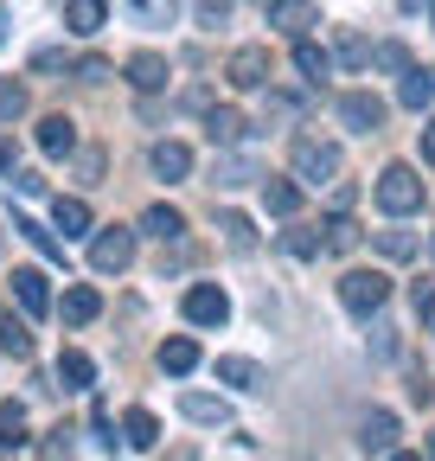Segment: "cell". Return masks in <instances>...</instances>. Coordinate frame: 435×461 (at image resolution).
<instances>
[{"mask_svg":"<svg viewBox=\"0 0 435 461\" xmlns=\"http://www.w3.org/2000/svg\"><path fill=\"white\" fill-rule=\"evenodd\" d=\"M13 230H20V238H26V244H32V250H45V257H51V263H65V244H58V238H51V230H45V224H32V218H20V224H13Z\"/></svg>","mask_w":435,"mask_h":461,"instance_id":"1f68e13d","label":"cell"},{"mask_svg":"<svg viewBox=\"0 0 435 461\" xmlns=\"http://www.w3.org/2000/svg\"><path fill=\"white\" fill-rule=\"evenodd\" d=\"M422 160L435 167V115H429V122H422Z\"/></svg>","mask_w":435,"mask_h":461,"instance_id":"7bdbcfd3","label":"cell"},{"mask_svg":"<svg viewBox=\"0 0 435 461\" xmlns=\"http://www.w3.org/2000/svg\"><path fill=\"white\" fill-rule=\"evenodd\" d=\"M371 65H377V71H410V51L391 39V45H377V51H371Z\"/></svg>","mask_w":435,"mask_h":461,"instance_id":"74e56055","label":"cell"},{"mask_svg":"<svg viewBox=\"0 0 435 461\" xmlns=\"http://www.w3.org/2000/svg\"><path fill=\"white\" fill-rule=\"evenodd\" d=\"M391 461H422V455H397V448H391Z\"/></svg>","mask_w":435,"mask_h":461,"instance_id":"bcb514c9","label":"cell"},{"mask_svg":"<svg viewBox=\"0 0 435 461\" xmlns=\"http://www.w3.org/2000/svg\"><path fill=\"white\" fill-rule=\"evenodd\" d=\"M13 302L39 321V314H51V288H45V276L39 269H13Z\"/></svg>","mask_w":435,"mask_h":461,"instance_id":"8fae6325","label":"cell"},{"mask_svg":"<svg viewBox=\"0 0 435 461\" xmlns=\"http://www.w3.org/2000/svg\"><path fill=\"white\" fill-rule=\"evenodd\" d=\"M333 58H340V65H371V45H365L359 32H340V51H333Z\"/></svg>","mask_w":435,"mask_h":461,"instance_id":"8d00e7d4","label":"cell"},{"mask_svg":"<svg viewBox=\"0 0 435 461\" xmlns=\"http://www.w3.org/2000/svg\"><path fill=\"white\" fill-rule=\"evenodd\" d=\"M377 205H385L391 218H410L416 205H422V180H416V167H385V173H377Z\"/></svg>","mask_w":435,"mask_h":461,"instance_id":"3957f363","label":"cell"},{"mask_svg":"<svg viewBox=\"0 0 435 461\" xmlns=\"http://www.w3.org/2000/svg\"><path fill=\"white\" fill-rule=\"evenodd\" d=\"M397 103H404V109H429V103H435V71H429V65H410L404 84H397Z\"/></svg>","mask_w":435,"mask_h":461,"instance_id":"2e32d148","label":"cell"},{"mask_svg":"<svg viewBox=\"0 0 435 461\" xmlns=\"http://www.w3.org/2000/svg\"><path fill=\"white\" fill-rule=\"evenodd\" d=\"M58 308H65V321H71V327H90V321L102 314V295H96L90 282H77V288H65V302H58Z\"/></svg>","mask_w":435,"mask_h":461,"instance_id":"d6986e66","label":"cell"},{"mask_svg":"<svg viewBox=\"0 0 435 461\" xmlns=\"http://www.w3.org/2000/svg\"><path fill=\"white\" fill-rule=\"evenodd\" d=\"M218 230H225V244L244 257V250H256V230H250V218L244 212H225V218H218Z\"/></svg>","mask_w":435,"mask_h":461,"instance_id":"4dcf8cb0","label":"cell"},{"mask_svg":"<svg viewBox=\"0 0 435 461\" xmlns=\"http://www.w3.org/2000/svg\"><path fill=\"white\" fill-rule=\"evenodd\" d=\"M282 250H289V257H320V250H326V238H320V230H289Z\"/></svg>","mask_w":435,"mask_h":461,"instance_id":"d590c367","label":"cell"},{"mask_svg":"<svg viewBox=\"0 0 435 461\" xmlns=\"http://www.w3.org/2000/svg\"><path fill=\"white\" fill-rule=\"evenodd\" d=\"M122 442H129V448H154V442H160V417H154V411H129V417H122Z\"/></svg>","mask_w":435,"mask_h":461,"instance_id":"603a6c76","label":"cell"},{"mask_svg":"<svg viewBox=\"0 0 435 461\" xmlns=\"http://www.w3.org/2000/svg\"><path fill=\"white\" fill-rule=\"evenodd\" d=\"M340 122L352 135H377V129H385V103H377L371 90H346L340 96Z\"/></svg>","mask_w":435,"mask_h":461,"instance_id":"8992f818","label":"cell"},{"mask_svg":"<svg viewBox=\"0 0 435 461\" xmlns=\"http://www.w3.org/2000/svg\"><path fill=\"white\" fill-rule=\"evenodd\" d=\"M39 148H45L51 160H65V154L77 148V122H71V115H45V122H39Z\"/></svg>","mask_w":435,"mask_h":461,"instance_id":"4fadbf2b","label":"cell"},{"mask_svg":"<svg viewBox=\"0 0 435 461\" xmlns=\"http://www.w3.org/2000/svg\"><path fill=\"white\" fill-rule=\"evenodd\" d=\"M26 442V411L20 403H0V455H13Z\"/></svg>","mask_w":435,"mask_h":461,"instance_id":"f1b7e54d","label":"cell"},{"mask_svg":"<svg viewBox=\"0 0 435 461\" xmlns=\"http://www.w3.org/2000/svg\"><path fill=\"white\" fill-rule=\"evenodd\" d=\"M102 20H109V0H65V26H71L77 39H96Z\"/></svg>","mask_w":435,"mask_h":461,"instance_id":"7c38bea8","label":"cell"},{"mask_svg":"<svg viewBox=\"0 0 435 461\" xmlns=\"http://www.w3.org/2000/svg\"><path fill=\"white\" fill-rule=\"evenodd\" d=\"M7 173H20V148H13V135H0V180Z\"/></svg>","mask_w":435,"mask_h":461,"instance_id":"b9f144b4","label":"cell"},{"mask_svg":"<svg viewBox=\"0 0 435 461\" xmlns=\"http://www.w3.org/2000/svg\"><path fill=\"white\" fill-rule=\"evenodd\" d=\"M147 167L160 173V180H186V173H192V148H186V141H160V148L147 154Z\"/></svg>","mask_w":435,"mask_h":461,"instance_id":"9a60e30c","label":"cell"},{"mask_svg":"<svg viewBox=\"0 0 435 461\" xmlns=\"http://www.w3.org/2000/svg\"><path fill=\"white\" fill-rule=\"evenodd\" d=\"M225 77H231L237 90H262V84H269V51H262V45H237L231 65H225Z\"/></svg>","mask_w":435,"mask_h":461,"instance_id":"52a82bcc","label":"cell"},{"mask_svg":"<svg viewBox=\"0 0 435 461\" xmlns=\"http://www.w3.org/2000/svg\"><path fill=\"white\" fill-rule=\"evenodd\" d=\"M404 7H422V0H404Z\"/></svg>","mask_w":435,"mask_h":461,"instance_id":"c3c4849f","label":"cell"},{"mask_svg":"<svg viewBox=\"0 0 435 461\" xmlns=\"http://www.w3.org/2000/svg\"><path fill=\"white\" fill-rule=\"evenodd\" d=\"M180 417H186V423H205V429H225V423H231V403H225V397H205V391H186V397H180Z\"/></svg>","mask_w":435,"mask_h":461,"instance_id":"9c48e42d","label":"cell"},{"mask_svg":"<svg viewBox=\"0 0 435 461\" xmlns=\"http://www.w3.org/2000/svg\"><path fill=\"white\" fill-rule=\"evenodd\" d=\"M359 448H365V455H391V448H397V417H391V411H371V417L359 423Z\"/></svg>","mask_w":435,"mask_h":461,"instance_id":"30bf717a","label":"cell"},{"mask_svg":"<svg viewBox=\"0 0 435 461\" xmlns=\"http://www.w3.org/2000/svg\"><path fill=\"white\" fill-rule=\"evenodd\" d=\"M231 20V0H199V26H225Z\"/></svg>","mask_w":435,"mask_h":461,"instance_id":"ab89813d","label":"cell"},{"mask_svg":"<svg viewBox=\"0 0 435 461\" xmlns=\"http://www.w3.org/2000/svg\"><path fill=\"white\" fill-rule=\"evenodd\" d=\"M58 384H65V391H90V384H96V359H90V353H65V359H58Z\"/></svg>","mask_w":435,"mask_h":461,"instance_id":"7402d4cb","label":"cell"},{"mask_svg":"<svg viewBox=\"0 0 435 461\" xmlns=\"http://www.w3.org/2000/svg\"><path fill=\"white\" fill-rule=\"evenodd\" d=\"M262 205L276 218H289V212H301V186L295 180H262Z\"/></svg>","mask_w":435,"mask_h":461,"instance_id":"83f0119b","label":"cell"},{"mask_svg":"<svg viewBox=\"0 0 435 461\" xmlns=\"http://www.w3.org/2000/svg\"><path fill=\"white\" fill-rule=\"evenodd\" d=\"M141 230H147V238H160V244H180V238H186V218H180L173 205H147V212H141Z\"/></svg>","mask_w":435,"mask_h":461,"instance_id":"ac0fdd59","label":"cell"},{"mask_svg":"<svg viewBox=\"0 0 435 461\" xmlns=\"http://www.w3.org/2000/svg\"><path fill=\"white\" fill-rule=\"evenodd\" d=\"M289 173H295L301 186L340 180V148H333V141H320V135H295V148H289Z\"/></svg>","mask_w":435,"mask_h":461,"instance_id":"6da1fadb","label":"cell"},{"mask_svg":"<svg viewBox=\"0 0 435 461\" xmlns=\"http://www.w3.org/2000/svg\"><path fill=\"white\" fill-rule=\"evenodd\" d=\"M51 224H58L65 238H84V230H90V205L84 199H58V205H51Z\"/></svg>","mask_w":435,"mask_h":461,"instance_id":"4316f807","label":"cell"},{"mask_svg":"<svg viewBox=\"0 0 435 461\" xmlns=\"http://www.w3.org/2000/svg\"><path fill=\"white\" fill-rule=\"evenodd\" d=\"M262 14H269V26H282L289 39H307V26L320 20L314 0H276V7H262Z\"/></svg>","mask_w":435,"mask_h":461,"instance_id":"ba28073f","label":"cell"},{"mask_svg":"<svg viewBox=\"0 0 435 461\" xmlns=\"http://www.w3.org/2000/svg\"><path fill=\"white\" fill-rule=\"evenodd\" d=\"M385 295H391V276H377V269H346V276H340V302H346L352 314H377V308H385Z\"/></svg>","mask_w":435,"mask_h":461,"instance_id":"277c9868","label":"cell"},{"mask_svg":"<svg viewBox=\"0 0 435 461\" xmlns=\"http://www.w3.org/2000/svg\"><path fill=\"white\" fill-rule=\"evenodd\" d=\"M295 71H301V77L320 90L326 77H333V51H320L314 39H295Z\"/></svg>","mask_w":435,"mask_h":461,"instance_id":"5bb4252c","label":"cell"},{"mask_svg":"<svg viewBox=\"0 0 435 461\" xmlns=\"http://www.w3.org/2000/svg\"><path fill=\"white\" fill-rule=\"evenodd\" d=\"M7 32H13V20H7V7H0V39H7Z\"/></svg>","mask_w":435,"mask_h":461,"instance_id":"f6af8a7d","label":"cell"},{"mask_svg":"<svg viewBox=\"0 0 435 461\" xmlns=\"http://www.w3.org/2000/svg\"><path fill=\"white\" fill-rule=\"evenodd\" d=\"M129 263H135V230L129 224H102L90 238V269L96 276H122Z\"/></svg>","mask_w":435,"mask_h":461,"instance_id":"7a4b0ae2","label":"cell"},{"mask_svg":"<svg viewBox=\"0 0 435 461\" xmlns=\"http://www.w3.org/2000/svg\"><path fill=\"white\" fill-rule=\"evenodd\" d=\"M26 84H0V122H20V115H26Z\"/></svg>","mask_w":435,"mask_h":461,"instance_id":"836d02e7","label":"cell"},{"mask_svg":"<svg viewBox=\"0 0 435 461\" xmlns=\"http://www.w3.org/2000/svg\"><path fill=\"white\" fill-rule=\"evenodd\" d=\"M429 461H435V436H429Z\"/></svg>","mask_w":435,"mask_h":461,"instance_id":"7dc6e473","label":"cell"},{"mask_svg":"<svg viewBox=\"0 0 435 461\" xmlns=\"http://www.w3.org/2000/svg\"><path fill=\"white\" fill-rule=\"evenodd\" d=\"M129 84L135 90H160V84H167V58H160V51H135L129 58Z\"/></svg>","mask_w":435,"mask_h":461,"instance_id":"ffe728a7","label":"cell"},{"mask_svg":"<svg viewBox=\"0 0 435 461\" xmlns=\"http://www.w3.org/2000/svg\"><path fill=\"white\" fill-rule=\"evenodd\" d=\"M0 353H7V359H32V333H26V321H13L7 308H0Z\"/></svg>","mask_w":435,"mask_h":461,"instance_id":"cb8c5ba5","label":"cell"},{"mask_svg":"<svg viewBox=\"0 0 435 461\" xmlns=\"http://www.w3.org/2000/svg\"><path fill=\"white\" fill-rule=\"evenodd\" d=\"M377 250H385L391 263H404V257H416V238L410 230H377Z\"/></svg>","mask_w":435,"mask_h":461,"instance_id":"e575fe53","label":"cell"},{"mask_svg":"<svg viewBox=\"0 0 435 461\" xmlns=\"http://www.w3.org/2000/svg\"><path fill=\"white\" fill-rule=\"evenodd\" d=\"M218 378L237 384V391H256V384H262V366H256V359H218Z\"/></svg>","mask_w":435,"mask_h":461,"instance_id":"f546056e","label":"cell"},{"mask_svg":"<svg viewBox=\"0 0 435 461\" xmlns=\"http://www.w3.org/2000/svg\"><path fill=\"white\" fill-rule=\"evenodd\" d=\"M129 20L135 26H173L180 20V0H129Z\"/></svg>","mask_w":435,"mask_h":461,"instance_id":"d4e9b609","label":"cell"},{"mask_svg":"<svg viewBox=\"0 0 435 461\" xmlns=\"http://www.w3.org/2000/svg\"><path fill=\"white\" fill-rule=\"evenodd\" d=\"M211 180H218V186H250V180H262V173H256V160H237V154H218V167H211Z\"/></svg>","mask_w":435,"mask_h":461,"instance_id":"484cf974","label":"cell"},{"mask_svg":"<svg viewBox=\"0 0 435 461\" xmlns=\"http://www.w3.org/2000/svg\"><path fill=\"white\" fill-rule=\"evenodd\" d=\"M180 308H186V321H192V327H225V321H231V295H225L218 282H192Z\"/></svg>","mask_w":435,"mask_h":461,"instance_id":"5b68a950","label":"cell"},{"mask_svg":"<svg viewBox=\"0 0 435 461\" xmlns=\"http://www.w3.org/2000/svg\"><path fill=\"white\" fill-rule=\"evenodd\" d=\"M352 244H359V224H352L346 212H333V224H326V250H340V257H346Z\"/></svg>","mask_w":435,"mask_h":461,"instance_id":"d6a6232c","label":"cell"},{"mask_svg":"<svg viewBox=\"0 0 435 461\" xmlns=\"http://www.w3.org/2000/svg\"><path fill=\"white\" fill-rule=\"evenodd\" d=\"M199 366V346L180 333V339H160V372H173V378H186Z\"/></svg>","mask_w":435,"mask_h":461,"instance_id":"44dd1931","label":"cell"},{"mask_svg":"<svg viewBox=\"0 0 435 461\" xmlns=\"http://www.w3.org/2000/svg\"><path fill=\"white\" fill-rule=\"evenodd\" d=\"M416 321H422V327H435V276H429V282H416Z\"/></svg>","mask_w":435,"mask_h":461,"instance_id":"f35d334b","label":"cell"},{"mask_svg":"<svg viewBox=\"0 0 435 461\" xmlns=\"http://www.w3.org/2000/svg\"><path fill=\"white\" fill-rule=\"evenodd\" d=\"M167 461H199V455H192V448H173V455H167Z\"/></svg>","mask_w":435,"mask_h":461,"instance_id":"ee69618b","label":"cell"},{"mask_svg":"<svg viewBox=\"0 0 435 461\" xmlns=\"http://www.w3.org/2000/svg\"><path fill=\"white\" fill-rule=\"evenodd\" d=\"M7 180H13V193H20V199H39V193H45L39 173H7Z\"/></svg>","mask_w":435,"mask_h":461,"instance_id":"60d3db41","label":"cell"},{"mask_svg":"<svg viewBox=\"0 0 435 461\" xmlns=\"http://www.w3.org/2000/svg\"><path fill=\"white\" fill-rule=\"evenodd\" d=\"M205 135H211V148H237V141L250 135V122H244L237 109H211V115H205Z\"/></svg>","mask_w":435,"mask_h":461,"instance_id":"e0dca14e","label":"cell"}]
</instances>
